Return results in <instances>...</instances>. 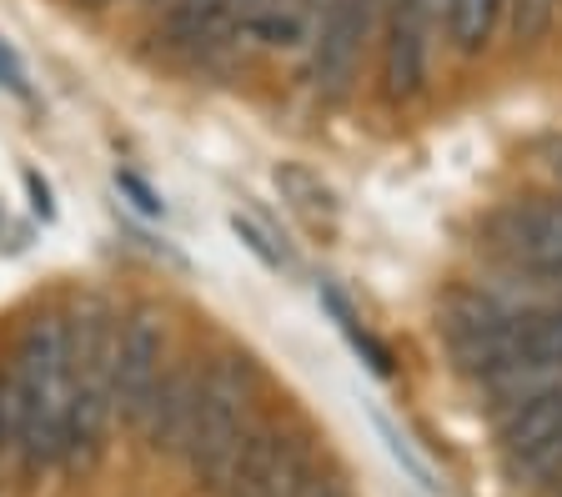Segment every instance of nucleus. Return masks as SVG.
I'll return each mask as SVG.
<instances>
[{"mask_svg":"<svg viewBox=\"0 0 562 497\" xmlns=\"http://www.w3.org/2000/svg\"><path fill=\"white\" fill-rule=\"evenodd\" d=\"M558 181H562V161H558Z\"/></svg>","mask_w":562,"mask_h":497,"instance_id":"obj_25","label":"nucleus"},{"mask_svg":"<svg viewBox=\"0 0 562 497\" xmlns=\"http://www.w3.org/2000/svg\"><path fill=\"white\" fill-rule=\"evenodd\" d=\"M0 86H5V91L11 95H31V76H25V60L15 56V46L5 36H0Z\"/></svg>","mask_w":562,"mask_h":497,"instance_id":"obj_17","label":"nucleus"},{"mask_svg":"<svg viewBox=\"0 0 562 497\" xmlns=\"http://www.w3.org/2000/svg\"><path fill=\"white\" fill-rule=\"evenodd\" d=\"M161 377H166V312L156 302H136V307L121 312V337H116V417L121 422L140 432Z\"/></svg>","mask_w":562,"mask_h":497,"instance_id":"obj_7","label":"nucleus"},{"mask_svg":"<svg viewBox=\"0 0 562 497\" xmlns=\"http://www.w3.org/2000/svg\"><path fill=\"white\" fill-rule=\"evenodd\" d=\"M15 442V413H11V377L0 372V448Z\"/></svg>","mask_w":562,"mask_h":497,"instance_id":"obj_20","label":"nucleus"},{"mask_svg":"<svg viewBox=\"0 0 562 497\" xmlns=\"http://www.w3.org/2000/svg\"><path fill=\"white\" fill-rule=\"evenodd\" d=\"M296 497H351V487H347V477H341V473H331V467H316Z\"/></svg>","mask_w":562,"mask_h":497,"instance_id":"obj_19","label":"nucleus"},{"mask_svg":"<svg viewBox=\"0 0 562 497\" xmlns=\"http://www.w3.org/2000/svg\"><path fill=\"white\" fill-rule=\"evenodd\" d=\"M442 15V0H392L382 21V101L412 106L427 91L432 76V25Z\"/></svg>","mask_w":562,"mask_h":497,"instance_id":"obj_6","label":"nucleus"},{"mask_svg":"<svg viewBox=\"0 0 562 497\" xmlns=\"http://www.w3.org/2000/svg\"><path fill=\"white\" fill-rule=\"evenodd\" d=\"M70 337V417L60 462L86 467L101 452L105 427L116 422V337L121 307L101 292H81L66 307Z\"/></svg>","mask_w":562,"mask_h":497,"instance_id":"obj_2","label":"nucleus"},{"mask_svg":"<svg viewBox=\"0 0 562 497\" xmlns=\"http://www.w3.org/2000/svg\"><path fill=\"white\" fill-rule=\"evenodd\" d=\"M331 5H337V0H296V11H302V21H306V41L316 36V25L327 21Z\"/></svg>","mask_w":562,"mask_h":497,"instance_id":"obj_21","label":"nucleus"},{"mask_svg":"<svg viewBox=\"0 0 562 497\" xmlns=\"http://www.w3.org/2000/svg\"><path fill=\"white\" fill-rule=\"evenodd\" d=\"M116 191H121V196H126L131 206H136L140 216H166L161 191H156L151 181L140 177V171H131V166H126V171H116Z\"/></svg>","mask_w":562,"mask_h":497,"instance_id":"obj_16","label":"nucleus"},{"mask_svg":"<svg viewBox=\"0 0 562 497\" xmlns=\"http://www.w3.org/2000/svg\"><path fill=\"white\" fill-rule=\"evenodd\" d=\"M196 403H201V362L196 357H181L171 362L151 397V413L140 422L146 442L166 458H187V442H191V422H196Z\"/></svg>","mask_w":562,"mask_h":497,"instance_id":"obj_10","label":"nucleus"},{"mask_svg":"<svg viewBox=\"0 0 562 497\" xmlns=\"http://www.w3.org/2000/svg\"><path fill=\"white\" fill-rule=\"evenodd\" d=\"M136 5H146V11H161L166 0H136Z\"/></svg>","mask_w":562,"mask_h":497,"instance_id":"obj_24","label":"nucleus"},{"mask_svg":"<svg viewBox=\"0 0 562 497\" xmlns=\"http://www.w3.org/2000/svg\"><path fill=\"white\" fill-rule=\"evenodd\" d=\"M257 397L261 368L246 352H216L201 368V403L187 442V467L206 493L222 497V487L232 483L236 458L257 427Z\"/></svg>","mask_w":562,"mask_h":497,"instance_id":"obj_3","label":"nucleus"},{"mask_svg":"<svg viewBox=\"0 0 562 497\" xmlns=\"http://www.w3.org/2000/svg\"><path fill=\"white\" fill-rule=\"evenodd\" d=\"M558 5L562 0H507V15H503L507 36H513L522 50L538 46V41L552 31V21H558Z\"/></svg>","mask_w":562,"mask_h":497,"instance_id":"obj_14","label":"nucleus"},{"mask_svg":"<svg viewBox=\"0 0 562 497\" xmlns=\"http://www.w3.org/2000/svg\"><path fill=\"white\" fill-rule=\"evenodd\" d=\"M503 15H507V0H442V31L462 60H477L492 46Z\"/></svg>","mask_w":562,"mask_h":497,"instance_id":"obj_11","label":"nucleus"},{"mask_svg":"<svg viewBox=\"0 0 562 497\" xmlns=\"http://www.w3.org/2000/svg\"><path fill=\"white\" fill-rule=\"evenodd\" d=\"M271 181H277L281 202L292 206L296 216H306L312 226H322V222H331V216H337V196H331V187L316 177V171H306V166L281 161L277 171H271Z\"/></svg>","mask_w":562,"mask_h":497,"instance_id":"obj_12","label":"nucleus"},{"mask_svg":"<svg viewBox=\"0 0 562 497\" xmlns=\"http://www.w3.org/2000/svg\"><path fill=\"white\" fill-rule=\"evenodd\" d=\"M246 0H166L161 5V50L176 60H211L222 46L241 41Z\"/></svg>","mask_w":562,"mask_h":497,"instance_id":"obj_8","label":"nucleus"},{"mask_svg":"<svg viewBox=\"0 0 562 497\" xmlns=\"http://www.w3.org/2000/svg\"><path fill=\"white\" fill-rule=\"evenodd\" d=\"M316 473L312 438L292 422H257L222 497H296Z\"/></svg>","mask_w":562,"mask_h":497,"instance_id":"obj_5","label":"nucleus"},{"mask_svg":"<svg viewBox=\"0 0 562 497\" xmlns=\"http://www.w3.org/2000/svg\"><path fill=\"white\" fill-rule=\"evenodd\" d=\"M386 5L392 0H337L327 21L316 25V36L306 41V86L322 101H347V91L362 76L367 46L382 36Z\"/></svg>","mask_w":562,"mask_h":497,"instance_id":"obj_4","label":"nucleus"},{"mask_svg":"<svg viewBox=\"0 0 562 497\" xmlns=\"http://www.w3.org/2000/svg\"><path fill=\"white\" fill-rule=\"evenodd\" d=\"M558 497H562V483H558Z\"/></svg>","mask_w":562,"mask_h":497,"instance_id":"obj_26","label":"nucleus"},{"mask_svg":"<svg viewBox=\"0 0 562 497\" xmlns=\"http://www.w3.org/2000/svg\"><path fill=\"white\" fill-rule=\"evenodd\" d=\"M232 231H236V241H241L251 257H261V267H271V272H292L296 261H292V251L281 247L277 237H271L261 222H251V216H241V212H232Z\"/></svg>","mask_w":562,"mask_h":497,"instance_id":"obj_15","label":"nucleus"},{"mask_svg":"<svg viewBox=\"0 0 562 497\" xmlns=\"http://www.w3.org/2000/svg\"><path fill=\"white\" fill-rule=\"evenodd\" d=\"M492 247L513 261L517 272H542L562 261V196L548 202H513L487 222Z\"/></svg>","mask_w":562,"mask_h":497,"instance_id":"obj_9","label":"nucleus"},{"mask_svg":"<svg viewBox=\"0 0 562 497\" xmlns=\"http://www.w3.org/2000/svg\"><path fill=\"white\" fill-rule=\"evenodd\" d=\"M21 181H25V196H31V212L41 216V222H50L56 216V196H50V181L35 171V166H21Z\"/></svg>","mask_w":562,"mask_h":497,"instance_id":"obj_18","label":"nucleus"},{"mask_svg":"<svg viewBox=\"0 0 562 497\" xmlns=\"http://www.w3.org/2000/svg\"><path fill=\"white\" fill-rule=\"evenodd\" d=\"M286 5H296V0H246V15L251 11H286Z\"/></svg>","mask_w":562,"mask_h":497,"instance_id":"obj_22","label":"nucleus"},{"mask_svg":"<svg viewBox=\"0 0 562 497\" xmlns=\"http://www.w3.org/2000/svg\"><path fill=\"white\" fill-rule=\"evenodd\" d=\"M11 413H15V448L25 467H46L66 452V417H70V337L66 312L41 307L21 321L11 362Z\"/></svg>","mask_w":562,"mask_h":497,"instance_id":"obj_1","label":"nucleus"},{"mask_svg":"<svg viewBox=\"0 0 562 497\" xmlns=\"http://www.w3.org/2000/svg\"><path fill=\"white\" fill-rule=\"evenodd\" d=\"M322 302H327V312H331V317H337V327L347 331V342H351V347H357V352L367 357V368H372L376 377H392V352H386V347L376 342V337H372V331L362 327V321L351 317L347 296H341L337 286H322Z\"/></svg>","mask_w":562,"mask_h":497,"instance_id":"obj_13","label":"nucleus"},{"mask_svg":"<svg viewBox=\"0 0 562 497\" xmlns=\"http://www.w3.org/2000/svg\"><path fill=\"white\" fill-rule=\"evenodd\" d=\"M70 5H81V11H105V5H116V0H70Z\"/></svg>","mask_w":562,"mask_h":497,"instance_id":"obj_23","label":"nucleus"}]
</instances>
